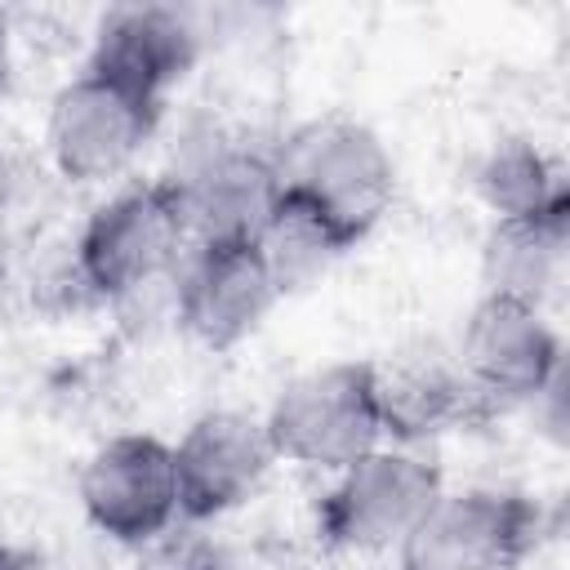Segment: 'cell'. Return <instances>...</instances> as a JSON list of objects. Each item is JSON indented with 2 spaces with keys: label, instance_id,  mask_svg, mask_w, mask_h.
Wrapping results in <instances>:
<instances>
[{
  "label": "cell",
  "instance_id": "obj_1",
  "mask_svg": "<svg viewBox=\"0 0 570 570\" xmlns=\"http://www.w3.org/2000/svg\"><path fill=\"white\" fill-rule=\"evenodd\" d=\"M281 196L307 209L343 249L365 240L396 196V165L383 138L347 116L303 125L276 156Z\"/></svg>",
  "mask_w": 570,
  "mask_h": 570
},
{
  "label": "cell",
  "instance_id": "obj_2",
  "mask_svg": "<svg viewBox=\"0 0 570 570\" xmlns=\"http://www.w3.org/2000/svg\"><path fill=\"white\" fill-rule=\"evenodd\" d=\"M263 428L276 459L312 472H343L383 445L370 361H338L289 379L263 414Z\"/></svg>",
  "mask_w": 570,
  "mask_h": 570
},
{
  "label": "cell",
  "instance_id": "obj_3",
  "mask_svg": "<svg viewBox=\"0 0 570 570\" xmlns=\"http://www.w3.org/2000/svg\"><path fill=\"white\" fill-rule=\"evenodd\" d=\"M187 254V227L169 183H138L98 205L76 240V272L94 298H138Z\"/></svg>",
  "mask_w": 570,
  "mask_h": 570
},
{
  "label": "cell",
  "instance_id": "obj_4",
  "mask_svg": "<svg viewBox=\"0 0 570 570\" xmlns=\"http://www.w3.org/2000/svg\"><path fill=\"white\" fill-rule=\"evenodd\" d=\"M441 494V476L428 459L401 445H374L321 494L316 534L343 552H387L414 530V521Z\"/></svg>",
  "mask_w": 570,
  "mask_h": 570
},
{
  "label": "cell",
  "instance_id": "obj_5",
  "mask_svg": "<svg viewBox=\"0 0 570 570\" xmlns=\"http://www.w3.org/2000/svg\"><path fill=\"white\" fill-rule=\"evenodd\" d=\"M539 508L508 490H441L401 539V570H512L539 543Z\"/></svg>",
  "mask_w": 570,
  "mask_h": 570
},
{
  "label": "cell",
  "instance_id": "obj_6",
  "mask_svg": "<svg viewBox=\"0 0 570 570\" xmlns=\"http://www.w3.org/2000/svg\"><path fill=\"white\" fill-rule=\"evenodd\" d=\"M160 102L142 98L98 71L76 76L49 107V156L71 183H107L134 165L142 142L156 134Z\"/></svg>",
  "mask_w": 570,
  "mask_h": 570
},
{
  "label": "cell",
  "instance_id": "obj_7",
  "mask_svg": "<svg viewBox=\"0 0 570 570\" xmlns=\"http://www.w3.org/2000/svg\"><path fill=\"white\" fill-rule=\"evenodd\" d=\"M454 361L481 405H521L548 387V379L566 365V352L543 307L481 294L463 321Z\"/></svg>",
  "mask_w": 570,
  "mask_h": 570
},
{
  "label": "cell",
  "instance_id": "obj_8",
  "mask_svg": "<svg viewBox=\"0 0 570 570\" xmlns=\"http://www.w3.org/2000/svg\"><path fill=\"white\" fill-rule=\"evenodd\" d=\"M80 508L116 543H151L178 521L174 450L160 436H111L80 472Z\"/></svg>",
  "mask_w": 570,
  "mask_h": 570
},
{
  "label": "cell",
  "instance_id": "obj_9",
  "mask_svg": "<svg viewBox=\"0 0 570 570\" xmlns=\"http://www.w3.org/2000/svg\"><path fill=\"white\" fill-rule=\"evenodd\" d=\"M276 298L281 289L254 240L191 245L178 263L174 312L183 330L209 352H227L245 343L263 325Z\"/></svg>",
  "mask_w": 570,
  "mask_h": 570
},
{
  "label": "cell",
  "instance_id": "obj_10",
  "mask_svg": "<svg viewBox=\"0 0 570 570\" xmlns=\"http://www.w3.org/2000/svg\"><path fill=\"white\" fill-rule=\"evenodd\" d=\"M165 183L178 200L187 249L209 240H258L281 196L276 156L240 142H209Z\"/></svg>",
  "mask_w": 570,
  "mask_h": 570
},
{
  "label": "cell",
  "instance_id": "obj_11",
  "mask_svg": "<svg viewBox=\"0 0 570 570\" xmlns=\"http://www.w3.org/2000/svg\"><path fill=\"white\" fill-rule=\"evenodd\" d=\"M169 450L178 481V517L187 521H214L240 508L276 463L263 419L240 410L200 414Z\"/></svg>",
  "mask_w": 570,
  "mask_h": 570
},
{
  "label": "cell",
  "instance_id": "obj_12",
  "mask_svg": "<svg viewBox=\"0 0 570 570\" xmlns=\"http://www.w3.org/2000/svg\"><path fill=\"white\" fill-rule=\"evenodd\" d=\"M196 53H200V31L191 27L187 13L160 4H125L98 22L85 71H98L160 102L165 89L191 71Z\"/></svg>",
  "mask_w": 570,
  "mask_h": 570
},
{
  "label": "cell",
  "instance_id": "obj_13",
  "mask_svg": "<svg viewBox=\"0 0 570 570\" xmlns=\"http://www.w3.org/2000/svg\"><path fill=\"white\" fill-rule=\"evenodd\" d=\"M370 383H374L383 436L401 445L436 436L463 423L472 405H481L459 361H445L436 352H396L387 361H370Z\"/></svg>",
  "mask_w": 570,
  "mask_h": 570
},
{
  "label": "cell",
  "instance_id": "obj_14",
  "mask_svg": "<svg viewBox=\"0 0 570 570\" xmlns=\"http://www.w3.org/2000/svg\"><path fill=\"white\" fill-rule=\"evenodd\" d=\"M570 249V200L534 214L494 223L481 249V281L494 298H517L530 307H543L552 289L561 285Z\"/></svg>",
  "mask_w": 570,
  "mask_h": 570
},
{
  "label": "cell",
  "instance_id": "obj_15",
  "mask_svg": "<svg viewBox=\"0 0 570 570\" xmlns=\"http://www.w3.org/2000/svg\"><path fill=\"white\" fill-rule=\"evenodd\" d=\"M476 191H481L485 209L494 214V223L534 218V214L570 200L557 165L525 138H508V142L490 147V156L476 169Z\"/></svg>",
  "mask_w": 570,
  "mask_h": 570
},
{
  "label": "cell",
  "instance_id": "obj_16",
  "mask_svg": "<svg viewBox=\"0 0 570 570\" xmlns=\"http://www.w3.org/2000/svg\"><path fill=\"white\" fill-rule=\"evenodd\" d=\"M0 570H40V557L18 543H0Z\"/></svg>",
  "mask_w": 570,
  "mask_h": 570
},
{
  "label": "cell",
  "instance_id": "obj_17",
  "mask_svg": "<svg viewBox=\"0 0 570 570\" xmlns=\"http://www.w3.org/2000/svg\"><path fill=\"white\" fill-rule=\"evenodd\" d=\"M9 85V31H4V22H0V89Z\"/></svg>",
  "mask_w": 570,
  "mask_h": 570
},
{
  "label": "cell",
  "instance_id": "obj_18",
  "mask_svg": "<svg viewBox=\"0 0 570 570\" xmlns=\"http://www.w3.org/2000/svg\"><path fill=\"white\" fill-rule=\"evenodd\" d=\"M187 570H240V566H232V561H223V557H205V561H191Z\"/></svg>",
  "mask_w": 570,
  "mask_h": 570
}]
</instances>
